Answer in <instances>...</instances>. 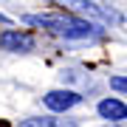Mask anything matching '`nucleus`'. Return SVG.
Listing matches in <instances>:
<instances>
[{
  "label": "nucleus",
  "instance_id": "4",
  "mask_svg": "<svg viewBox=\"0 0 127 127\" xmlns=\"http://www.w3.org/2000/svg\"><path fill=\"white\" fill-rule=\"evenodd\" d=\"M0 48L3 51H31L34 48V37L31 34H20V31H3L0 34Z\"/></svg>",
  "mask_w": 127,
  "mask_h": 127
},
{
  "label": "nucleus",
  "instance_id": "5",
  "mask_svg": "<svg viewBox=\"0 0 127 127\" xmlns=\"http://www.w3.org/2000/svg\"><path fill=\"white\" fill-rule=\"evenodd\" d=\"M96 110H99V116L107 119V122H122V119H127V104L122 99H102Z\"/></svg>",
  "mask_w": 127,
  "mask_h": 127
},
{
  "label": "nucleus",
  "instance_id": "1",
  "mask_svg": "<svg viewBox=\"0 0 127 127\" xmlns=\"http://www.w3.org/2000/svg\"><path fill=\"white\" fill-rule=\"evenodd\" d=\"M28 26H40L48 28L51 34L65 37V40H91V37H99L102 28L93 26L91 20H79V17H62V14H28L23 17Z\"/></svg>",
  "mask_w": 127,
  "mask_h": 127
},
{
  "label": "nucleus",
  "instance_id": "6",
  "mask_svg": "<svg viewBox=\"0 0 127 127\" xmlns=\"http://www.w3.org/2000/svg\"><path fill=\"white\" fill-rule=\"evenodd\" d=\"M20 127H79L73 119H54V116H31L23 119Z\"/></svg>",
  "mask_w": 127,
  "mask_h": 127
},
{
  "label": "nucleus",
  "instance_id": "9",
  "mask_svg": "<svg viewBox=\"0 0 127 127\" xmlns=\"http://www.w3.org/2000/svg\"><path fill=\"white\" fill-rule=\"evenodd\" d=\"M107 127H122V124H119V122H110V124H107Z\"/></svg>",
  "mask_w": 127,
  "mask_h": 127
},
{
  "label": "nucleus",
  "instance_id": "3",
  "mask_svg": "<svg viewBox=\"0 0 127 127\" xmlns=\"http://www.w3.org/2000/svg\"><path fill=\"white\" fill-rule=\"evenodd\" d=\"M42 102H45V107L54 110V113H65V110L76 107V104L82 102V96L76 91H48L45 96H42Z\"/></svg>",
  "mask_w": 127,
  "mask_h": 127
},
{
  "label": "nucleus",
  "instance_id": "8",
  "mask_svg": "<svg viewBox=\"0 0 127 127\" xmlns=\"http://www.w3.org/2000/svg\"><path fill=\"white\" fill-rule=\"evenodd\" d=\"M0 23H3V26H9L11 20H9V17H3V14H0Z\"/></svg>",
  "mask_w": 127,
  "mask_h": 127
},
{
  "label": "nucleus",
  "instance_id": "7",
  "mask_svg": "<svg viewBox=\"0 0 127 127\" xmlns=\"http://www.w3.org/2000/svg\"><path fill=\"white\" fill-rule=\"evenodd\" d=\"M110 88L119 91V93H127V76H113L110 79Z\"/></svg>",
  "mask_w": 127,
  "mask_h": 127
},
{
  "label": "nucleus",
  "instance_id": "2",
  "mask_svg": "<svg viewBox=\"0 0 127 127\" xmlns=\"http://www.w3.org/2000/svg\"><path fill=\"white\" fill-rule=\"evenodd\" d=\"M48 3H57V6H65L68 11L79 14L85 20H93V23H104V26H116L122 23V14L107 9V6H99V3H91V0H48Z\"/></svg>",
  "mask_w": 127,
  "mask_h": 127
}]
</instances>
